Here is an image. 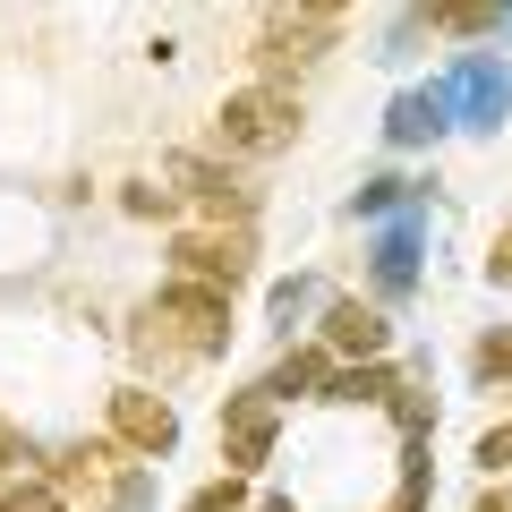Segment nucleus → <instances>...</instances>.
I'll list each match as a JSON object with an SVG mask.
<instances>
[{
  "label": "nucleus",
  "instance_id": "1",
  "mask_svg": "<svg viewBox=\"0 0 512 512\" xmlns=\"http://www.w3.org/2000/svg\"><path fill=\"white\" fill-rule=\"evenodd\" d=\"M137 350L163 367H188V359H222L231 350V291H205V282H180L154 291L137 308Z\"/></svg>",
  "mask_w": 512,
  "mask_h": 512
},
{
  "label": "nucleus",
  "instance_id": "2",
  "mask_svg": "<svg viewBox=\"0 0 512 512\" xmlns=\"http://www.w3.org/2000/svg\"><path fill=\"white\" fill-rule=\"evenodd\" d=\"M299 137V94L291 86H239L214 111V146L222 154H282Z\"/></svg>",
  "mask_w": 512,
  "mask_h": 512
},
{
  "label": "nucleus",
  "instance_id": "3",
  "mask_svg": "<svg viewBox=\"0 0 512 512\" xmlns=\"http://www.w3.org/2000/svg\"><path fill=\"white\" fill-rule=\"evenodd\" d=\"M248 231H180L171 239V274L180 282H205V291H239V282H248Z\"/></svg>",
  "mask_w": 512,
  "mask_h": 512
},
{
  "label": "nucleus",
  "instance_id": "4",
  "mask_svg": "<svg viewBox=\"0 0 512 512\" xmlns=\"http://www.w3.org/2000/svg\"><path fill=\"white\" fill-rule=\"evenodd\" d=\"M274 427H282V402L265 393V384L231 393V402H222V461H231L239 478L265 470V453H274Z\"/></svg>",
  "mask_w": 512,
  "mask_h": 512
},
{
  "label": "nucleus",
  "instance_id": "5",
  "mask_svg": "<svg viewBox=\"0 0 512 512\" xmlns=\"http://www.w3.org/2000/svg\"><path fill=\"white\" fill-rule=\"evenodd\" d=\"M163 180L180 188L188 205H205L214 222H239V231H248V205H256V197L231 180V163H214V154H171V163H163Z\"/></svg>",
  "mask_w": 512,
  "mask_h": 512
},
{
  "label": "nucleus",
  "instance_id": "6",
  "mask_svg": "<svg viewBox=\"0 0 512 512\" xmlns=\"http://www.w3.org/2000/svg\"><path fill=\"white\" fill-rule=\"evenodd\" d=\"M111 436H120L128 453L163 461L171 444H180V410H171L163 393H146V384H120V393H111Z\"/></svg>",
  "mask_w": 512,
  "mask_h": 512
},
{
  "label": "nucleus",
  "instance_id": "7",
  "mask_svg": "<svg viewBox=\"0 0 512 512\" xmlns=\"http://www.w3.org/2000/svg\"><path fill=\"white\" fill-rule=\"evenodd\" d=\"M333 52V26L325 18H274L265 35H256V69H265V86H282V77H299V69H316V60Z\"/></svg>",
  "mask_w": 512,
  "mask_h": 512
},
{
  "label": "nucleus",
  "instance_id": "8",
  "mask_svg": "<svg viewBox=\"0 0 512 512\" xmlns=\"http://www.w3.org/2000/svg\"><path fill=\"white\" fill-rule=\"evenodd\" d=\"M384 342H393V333H384L376 308H359V299H333L325 308V350L333 359H384Z\"/></svg>",
  "mask_w": 512,
  "mask_h": 512
},
{
  "label": "nucleus",
  "instance_id": "9",
  "mask_svg": "<svg viewBox=\"0 0 512 512\" xmlns=\"http://www.w3.org/2000/svg\"><path fill=\"white\" fill-rule=\"evenodd\" d=\"M444 120H453V103H444V86H410V94H393V111H384V137L393 146H436L444 137Z\"/></svg>",
  "mask_w": 512,
  "mask_h": 512
},
{
  "label": "nucleus",
  "instance_id": "10",
  "mask_svg": "<svg viewBox=\"0 0 512 512\" xmlns=\"http://www.w3.org/2000/svg\"><path fill=\"white\" fill-rule=\"evenodd\" d=\"M325 384H333V350H282L274 367H265V393L274 402H325Z\"/></svg>",
  "mask_w": 512,
  "mask_h": 512
},
{
  "label": "nucleus",
  "instance_id": "11",
  "mask_svg": "<svg viewBox=\"0 0 512 512\" xmlns=\"http://www.w3.org/2000/svg\"><path fill=\"white\" fill-rule=\"evenodd\" d=\"M444 103H453L470 128H495V111H504V77H495L487 60H470V69H461L453 86H444Z\"/></svg>",
  "mask_w": 512,
  "mask_h": 512
},
{
  "label": "nucleus",
  "instance_id": "12",
  "mask_svg": "<svg viewBox=\"0 0 512 512\" xmlns=\"http://www.w3.org/2000/svg\"><path fill=\"white\" fill-rule=\"evenodd\" d=\"M410 282H419V222H402V231H384V239H376V291H384V299H402Z\"/></svg>",
  "mask_w": 512,
  "mask_h": 512
},
{
  "label": "nucleus",
  "instance_id": "13",
  "mask_svg": "<svg viewBox=\"0 0 512 512\" xmlns=\"http://www.w3.org/2000/svg\"><path fill=\"white\" fill-rule=\"evenodd\" d=\"M419 18L444 26V35H487L504 18V0H419Z\"/></svg>",
  "mask_w": 512,
  "mask_h": 512
},
{
  "label": "nucleus",
  "instance_id": "14",
  "mask_svg": "<svg viewBox=\"0 0 512 512\" xmlns=\"http://www.w3.org/2000/svg\"><path fill=\"white\" fill-rule=\"evenodd\" d=\"M384 410L402 419V436H427V427H436V402H427L419 384H393V402H384Z\"/></svg>",
  "mask_w": 512,
  "mask_h": 512
},
{
  "label": "nucleus",
  "instance_id": "15",
  "mask_svg": "<svg viewBox=\"0 0 512 512\" xmlns=\"http://www.w3.org/2000/svg\"><path fill=\"white\" fill-rule=\"evenodd\" d=\"M120 205L137 222H171V205H180V188H154V180H137V188H120Z\"/></svg>",
  "mask_w": 512,
  "mask_h": 512
},
{
  "label": "nucleus",
  "instance_id": "16",
  "mask_svg": "<svg viewBox=\"0 0 512 512\" xmlns=\"http://www.w3.org/2000/svg\"><path fill=\"white\" fill-rule=\"evenodd\" d=\"M470 376H478V384L512 376V333H478V350H470Z\"/></svg>",
  "mask_w": 512,
  "mask_h": 512
},
{
  "label": "nucleus",
  "instance_id": "17",
  "mask_svg": "<svg viewBox=\"0 0 512 512\" xmlns=\"http://www.w3.org/2000/svg\"><path fill=\"white\" fill-rule=\"evenodd\" d=\"M188 512H248V487H239V470H231V478H214V487H197V495H188Z\"/></svg>",
  "mask_w": 512,
  "mask_h": 512
},
{
  "label": "nucleus",
  "instance_id": "18",
  "mask_svg": "<svg viewBox=\"0 0 512 512\" xmlns=\"http://www.w3.org/2000/svg\"><path fill=\"white\" fill-rule=\"evenodd\" d=\"M103 470H111V444H77V453L60 461V478H69V487H94Z\"/></svg>",
  "mask_w": 512,
  "mask_h": 512
},
{
  "label": "nucleus",
  "instance_id": "19",
  "mask_svg": "<svg viewBox=\"0 0 512 512\" xmlns=\"http://www.w3.org/2000/svg\"><path fill=\"white\" fill-rule=\"evenodd\" d=\"M0 512H60V487L26 478V487H9V495H0Z\"/></svg>",
  "mask_w": 512,
  "mask_h": 512
},
{
  "label": "nucleus",
  "instance_id": "20",
  "mask_svg": "<svg viewBox=\"0 0 512 512\" xmlns=\"http://www.w3.org/2000/svg\"><path fill=\"white\" fill-rule=\"evenodd\" d=\"M402 197H410V180H367V188H359V214L376 222V214H393Z\"/></svg>",
  "mask_w": 512,
  "mask_h": 512
},
{
  "label": "nucleus",
  "instance_id": "21",
  "mask_svg": "<svg viewBox=\"0 0 512 512\" xmlns=\"http://www.w3.org/2000/svg\"><path fill=\"white\" fill-rule=\"evenodd\" d=\"M478 461H487V470H512V427H487V436H478Z\"/></svg>",
  "mask_w": 512,
  "mask_h": 512
},
{
  "label": "nucleus",
  "instance_id": "22",
  "mask_svg": "<svg viewBox=\"0 0 512 512\" xmlns=\"http://www.w3.org/2000/svg\"><path fill=\"white\" fill-rule=\"evenodd\" d=\"M487 282H512V231H495V248H487Z\"/></svg>",
  "mask_w": 512,
  "mask_h": 512
},
{
  "label": "nucleus",
  "instance_id": "23",
  "mask_svg": "<svg viewBox=\"0 0 512 512\" xmlns=\"http://www.w3.org/2000/svg\"><path fill=\"white\" fill-rule=\"evenodd\" d=\"M299 308H308V282H282V291H274V316H282V325H291Z\"/></svg>",
  "mask_w": 512,
  "mask_h": 512
},
{
  "label": "nucleus",
  "instance_id": "24",
  "mask_svg": "<svg viewBox=\"0 0 512 512\" xmlns=\"http://www.w3.org/2000/svg\"><path fill=\"white\" fill-rule=\"evenodd\" d=\"M291 9H299V18H342L350 0H291Z\"/></svg>",
  "mask_w": 512,
  "mask_h": 512
},
{
  "label": "nucleus",
  "instance_id": "25",
  "mask_svg": "<svg viewBox=\"0 0 512 512\" xmlns=\"http://www.w3.org/2000/svg\"><path fill=\"white\" fill-rule=\"evenodd\" d=\"M470 512H512V487H487V495H478Z\"/></svg>",
  "mask_w": 512,
  "mask_h": 512
},
{
  "label": "nucleus",
  "instance_id": "26",
  "mask_svg": "<svg viewBox=\"0 0 512 512\" xmlns=\"http://www.w3.org/2000/svg\"><path fill=\"white\" fill-rule=\"evenodd\" d=\"M9 453H18V436H9V427H0V461H9Z\"/></svg>",
  "mask_w": 512,
  "mask_h": 512
}]
</instances>
